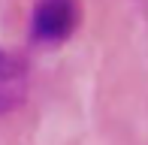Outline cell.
<instances>
[{"mask_svg": "<svg viewBox=\"0 0 148 145\" xmlns=\"http://www.w3.org/2000/svg\"><path fill=\"white\" fill-rule=\"evenodd\" d=\"M79 0H39L33 6L30 34L39 42H60L76 30Z\"/></svg>", "mask_w": 148, "mask_h": 145, "instance_id": "obj_1", "label": "cell"}, {"mask_svg": "<svg viewBox=\"0 0 148 145\" xmlns=\"http://www.w3.org/2000/svg\"><path fill=\"white\" fill-rule=\"evenodd\" d=\"M27 97V70L12 51H6L0 61V112L9 115Z\"/></svg>", "mask_w": 148, "mask_h": 145, "instance_id": "obj_2", "label": "cell"}]
</instances>
